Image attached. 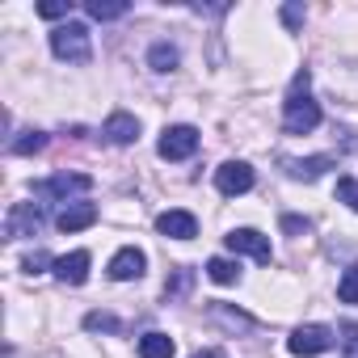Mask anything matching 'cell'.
Returning <instances> with one entry per match:
<instances>
[{"label":"cell","mask_w":358,"mask_h":358,"mask_svg":"<svg viewBox=\"0 0 358 358\" xmlns=\"http://www.w3.org/2000/svg\"><path fill=\"white\" fill-rule=\"evenodd\" d=\"M287 177L291 182H316V177H324L333 169V156H308V160H282Z\"/></svg>","instance_id":"14"},{"label":"cell","mask_w":358,"mask_h":358,"mask_svg":"<svg viewBox=\"0 0 358 358\" xmlns=\"http://www.w3.org/2000/svg\"><path fill=\"white\" fill-rule=\"evenodd\" d=\"M85 13L93 22H118V17H127V5H122V0H89Z\"/></svg>","instance_id":"18"},{"label":"cell","mask_w":358,"mask_h":358,"mask_svg":"<svg viewBox=\"0 0 358 358\" xmlns=\"http://www.w3.org/2000/svg\"><path fill=\"white\" fill-rule=\"evenodd\" d=\"M68 13H72V5H64V0H43V5H38V17H47V22L68 17Z\"/></svg>","instance_id":"27"},{"label":"cell","mask_w":358,"mask_h":358,"mask_svg":"<svg viewBox=\"0 0 358 358\" xmlns=\"http://www.w3.org/2000/svg\"><path fill=\"white\" fill-rule=\"evenodd\" d=\"M47 148V135L43 131H26L22 139H13V152L17 156H34V152H43Z\"/></svg>","instance_id":"22"},{"label":"cell","mask_w":358,"mask_h":358,"mask_svg":"<svg viewBox=\"0 0 358 358\" xmlns=\"http://www.w3.org/2000/svg\"><path fill=\"white\" fill-rule=\"evenodd\" d=\"M89 266H93V257H89L85 249H76V253H64V257H55L51 274H55L59 282H68V287H80V282L89 278Z\"/></svg>","instance_id":"12"},{"label":"cell","mask_w":358,"mask_h":358,"mask_svg":"<svg viewBox=\"0 0 358 358\" xmlns=\"http://www.w3.org/2000/svg\"><path fill=\"white\" fill-rule=\"evenodd\" d=\"M101 139H106V143H118V148L135 143V139H139V118L127 114V110H114V114L106 118V127H101Z\"/></svg>","instance_id":"11"},{"label":"cell","mask_w":358,"mask_h":358,"mask_svg":"<svg viewBox=\"0 0 358 358\" xmlns=\"http://www.w3.org/2000/svg\"><path fill=\"white\" fill-rule=\"evenodd\" d=\"M341 333V358H358V324H345Z\"/></svg>","instance_id":"28"},{"label":"cell","mask_w":358,"mask_h":358,"mask_svg":"<svg viewBox=\"0 0 358 358\" xmlns=\"http://www.w3.org/2000/svg\"><path fill=\"white\" fill-rule=\"evenodd\" d=\"M337 299H341V303H358V262L341 274V282H337Z\"/></svg>","instance_id":"21"},{"label":"cell","mask_w":358,"mask_h":358,"mask_svg":"<svg viewBox=\"0 0 358 358\" xmlns=\"http://www.w3.org/2000/svg\"><path fill=\"white\" fill-rule=\"evenodd\" d=\"M190 287H194V270H190V266H177L173 278L164 282V299H186Z\"/></svg>","instance_id":"19"},{"label":"cell","mask_w":358,"mask_h":358,"mask_svg":"<svg viewBox=\"0 0 358 358\" xmlns=\"http://www.w3.org/2000/svg\"><path fill=\"white\" fill-rule=\"evenodd\" d=\"M47 224V203H13L5 215V236L22 241V236H38Z\"/></svg>","instance_id":"4"},{"label":"cell","mask_w":358,"mask_h":358,"mask_svg":"<svg viewBox=\"0 0 358 358\" xmlns=\"http://www.w3.org/2000/svg\"><path fill=\"white\" fill-rule=\"evenodd\" d=\"M173 337L169 333H143L139 337V358H173Z\"/></svg>","instance_id":"16"},{"label":"cell","mask_w":358,"mask_h":358,"mask_svg":"<svg viewBox=\"0 0 358 358\" xmlns=\"http://www.w3.org/2000/svg\"><path fill=\"white\" fill-rule=\"evenodd\" d=\"M143 270H148V253L135 249V245H127L110 257V278L114 282H135V278H143Z\"/></svg>","instance_id":"9"},{"label":"cell","mask_w":358,"mask_h":358,"mask_svg":"<svg viewBox=\"0 0 358 358\" xmlns=\"http://www.w3.org/2000/svg\"><path fill=\"white\" fill-rule=\"evenodd\" d=\"M194 358H224L220 350H203V354H194Z\"/></svg>","instance_id":"30"},{"label":"cell","mask_w":358,"mask_h":358,"mask_svg":"<svg viewBox=\"0 0 358 358\" xmlns=\"http://www.w3.org/2000/svg\"><path fill=\"white\" fill-rule=\"evenodd\" d=\"M207 278L220 282V287H236V282H241V262H232V257H211V262H207Z\"/></svg>","instance_id":"15"},{"label":"cell","mask_w":358,"mask_h":358,"mask_svg":"<svg viewBox=\"0 0 358 358\" xmlns=\"http://www.w3.org/2000/svg\"><path fill=\"white\" fill-rule=\"evenodd\" d=\"M282 232H287V236H308V232H312V220H303V215H282Z\"/></svg>","instance_id":"26"},{"label":"cell","mask_w":358,"mask_h":358,"mask_svg":"<svg viewBox=\"0 0 358 358\" xmlns=\"http://www.w3.org/2000/svg\"><path fill=\"white\" fill-rule=\"evenodd\" d=\"M51 55L64 59V64H89L93 59V38H89V26L80 22H64L51 30Z\"/></svg>","instance_id":"2"},{"label":"cell","mask_w":358,"mask_h":358,"mask_svg":"<svg viewBox=\"0 0 358 358\" xmlns=\"http://www.w3.org/2000/svg\"><path fill=\"white\" fill-rule=\"evenodd\" d=\"M224 245L241 257H253V262H262V266H270L274 262V249H270V236H262L257 228H232L228 236H224Z\"/></svg>","instance_id":"6"},{"label":"cell","mask_w":358,"mask_h":358,"mask_svg":"<svg viewBox=\"0 0 358 358\" xmlns=\"http://www.w3.org/2000/svg\"><path fill=\"white\" fill-rule=\"evenodd\" d=\"M85 329H89V333H97V329H101V333H118L122 324H118V316H110V312H89V316H85Z\"/></svg>","instance_id":"23"},{"label":"cell","mask_w":358,"mask_h":358,"mask_svg":"<svg viewBox=\"0 0 358 358\" xmlns=\"http://www.w3.org/2000/svg\"><path fill=\"white\" fill-rule=\"evenodd\" d=\"M337 203L358 211V177H337Z\"/></svg>","instance_id":"24"},{"label":"cell","mask_w":358,"mask_h":358,"mask_svg":"<svg viewBox=\"0 0 358 358\" xmlns=\"http://www.w3.org/2000/svg\"><path fill=\"white\" fill-rule=\"evenodd\" d=\"M89 190H93V177H89V173H68V169L34 186L38 199H55V203H68L72 194H89Z\"/></svg>","instance_id":"5"},{"label":"cell","mask_w":358,"mask_h":358,"mask_svg":"<svg viewBox=\"0 0 358 358\" xmlns=\"http://www.w3.org/2000/svg\"><path fill=\"white\" fill-rule=\"evenodd\" d=\"M47 266H55V257H51V253H43V249H34V253H26V257H22V270H26V274H43Z\"/></svg>","instance_id":"25"},{"label":"cell","mask_w":358,"mask_h":358,"mask_svg":"<svg viewBox=\"0 0 358 358\" xmlns=\"http://www.w3.org/2000/svg\"><path fill=\"white\" fill-rule=\"evenodd\" d=\"M333 341H337V333H333L329 324H299V329H291L287 350H291L295 358H316V354H329Z\"/></svg>","instance_id":"3"},{"label":"cell","mask_w":358,"mask_h":358,"mask_svg":"<svg viewBox=\"0 0 358 358\" xmlns=\"http://www.w3.org/2000/svg\"><path fill=\"white\" fill-rule=\"evenodd\" d=\"M253 182H257V177H253V164H245V160H224V164L215 169V190L228 194V199L249 194Z\"/></svg>","instance_id":"8"},{"label":"cell","mask_w":358,"mask_h":358,"mask_svg":"<svg viewBox=\"0 0 358 358\" xmlns=\"http://www.w3.org/2000/svg\"><path fill=\"white\" fill-rule=\"evenodd\" d=\"M211 316H215L220 324H228V329H253V316H245V312H232L228 303H211Z\"/></svg>","instance_id":"20"},{"label":"cell","mask_w":358,"mask_h":358,"mask_svg":"<svg viewBox=\"0 0 358 358\" xmlns=\"http://www.w3.org/2000/svg\"><path fill=\"white\" fill-rule=\"evenodd\" d=\"M177 59H182V55H177L173 43H156V47L148 51V68L160 72V76H164V72H177Z\"/></svg>","instance_id":"17"},{"label":"cell","mask_w":358,"mask_h":358,"mask_svg":"<svg viewBox=\"0 0 358 358\" xmlns=\"http://www.w3.org/2000/svg\"><path fill=\"white\" fill-rule=\"evenodd\" d=\"M282 26L287 30H299L303 26V5H282Z\"/></svg>","instance_id":"29"},{"label":"cell","mask_w":358,"mask_h":358,"mask_svg":"<svg viewBox=\"0 0 358 358\" xmlns=\"http://www.w3.org/2000/svg\"><path fill=\"white\" fill-rule=\"evenodd\" d=\"M308 85H312L308 68L295 72L291 93H287V101H282V131H287V135H308V131L320 127V101L308 93Z\"/></svg>","instance_id":"1"},{"label":"cell","mask_w":358,"mask_h":358,"mask_svg":"<svg viewBox=\"0 0 358 358\" xmlns=\"http://www.w3.org/2000/svg\"><path fill=\"white\" fill-rule=\"evenodd\" d=\"M156 232L169 236V241H194L199 236V220L190 211H164V215H156Z\"/></svg>","instance_id":"10"},{"label":"cell","mask_w":358,"mask_h":358,"mask_svg":"<svg viewBox=\"0 0 358 358\" xmlns=\"http://www.w3.org/2000/svg\"><path fill=\"white\" fill-rule=\"evenodd\" d=\"M156 152H160V160H190V156L199 152V131L186 127V122H182V127H164Z\"/></svg>","instance_id":"7"},{"label":"cell","mask_w":358,"mask_h":358,"mask_svg":"<svg viewBox=\"0 0 358 358\" xmlns=\"http://www.w3.org/2000/svg\"><path fill=\"white\" fill-rule=\"evenodd\" d=\"M93 224H97V203H68L55 215L59 232H80V228H93Z\"/></svg>","instance_id":"13"}]
</instances>
